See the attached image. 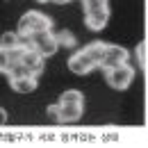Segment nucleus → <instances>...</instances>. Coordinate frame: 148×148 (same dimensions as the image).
I'll return each mask as SVG.
<instances>
[{
  "mask_svg": "<svg viewBox=\"0 0 148 148\" xmlns=\"http://www.w3.org/2000/svg\"><path fill=\"white\" fill-rule=\"evenodd\" d=\"M5 53V64H9V62H21L23 55H25V48L18 46V48H12V50H2Z\"/></svg>",
  "mask_w": 148,
  "mask_h": 148,
  "instance_id": "4468645a",
  "label": "nucleus"
},
{
  "mask_svg": "<svg viewBox=\"0 0 148 148\" xmlns=\"http://www.w3.org/2000/svg\"><path fill=\"white\" fill-rule=\"evenodd\" d=\"M53 2H57V5H64V2H69V0H53Z\"/></svg>",
  "mask_w": 148,
  "mask_h": 148,
  "instance_id": "a211bd4d",
  "label": "nucleus"
},
{
  "mask_svg": "<svg viewBox=\"0 0 148 148\" xmlns=\"http://www.w3.org/2000/svg\"><path fill=\"white\" fill-rule=\"evenodd\" d=\"M39 2H46V0H39Z\"/></svg>",
  "mask_w": 148,
  "mask_h": 148,
  "instance_id": "6ab92c4d",
  "label": "nucleus"
},
{
  "mask_svg": "<svg viewBox=\"0 0 148 148\" xmlns=\"http://www.w3.org/2000/svg\"><path fill=\"white\" fill-rule=\"evenodd\" d=\"M43 59H46V57L41 55L39 50H25V55H23V62L30 66V71L34 75H39L43 71Z\"/></svg>",
  "mask_w": 148,
  "mask_h": 148,
  "instance_id": "9d476101",
  "label": "nucleus"
},
{
  "mask_svg": "<svg viewBox=\"0 0 148 148\" xmlns=\"http://www.w3.org/2000/svg\"><path fill=\"white\" fill-rule=\"evenodd\" d=\"M2 69H5V73L9 80H18V77H30V75H34L30 71V66L21 59V62H9V64H2ZM37 77V75H34Z\"/></svg>",
  "mask_w": 148,
  "mask_h": 148,
  "instance_id": "6e6552de",
  "label": "nucleus"
},
{
  "mask_svg": "<svg viewBox=\"0 0 148 148\" xmlns=\"http://www.w3.org/2000/svg\"><path fill=\"white\" fill-rule=\"evenodd\" d=\"M82 5H84V12H93V9L107 7V0H82Z\"/></svg>",
  "mask_w": 148,
  "mask_h": 148,
  "instance_id": "2eb2a0df",
  "label": "nucleus"
},
{
  "mask_svg": "<svg viewBox=\"0 0 148 148\" xmlns=\"http://www.w3.org/2000/svg\"><path fill=\"white\" fill-rule=\"evenodd\" d=\"M21 46V37L18 32H5L0 37V48L2 50H12V48H18Z\"/></svg>",
  "mask_w": 148,
  "mask_h": 148,
  "instance_id": "f8f14e48",
  "label": "nucleus"
},
{
  "mask_svg": "<svg viewBox=\"0 0 148 148\" xmlns=\"http://www.w3.org/2000/svg\"><path fill=\"white\" fill-rule=\"evenodd\" d=\"M82 50H84V55L93 62V66H103V59H105V53H107V43L93 41V43H89V46L82 48Z\"/></svg>",
  "mask_w": 148,
  "mask_h": 148,
  "instance_id": "1a4fd4ad",
  "label": "nucleus"
},
{
  "mask_svg": "<svg viewBox=\"0 0 148 148\" xmlns=\"http://www.w3.org/2000/svg\"><path fill=\"white\" fill-rule=\"evenodd\" d=\"M110 21V7H100V9H93V12H87V27L89 30H103Z\"/></svg>",
  "mask_w": 148,
  "mask_h": 148,
  "instance_id": "0eeeda50",
  "label": "nucleus"
},
{
  "mask_svg": "<svg viewBox=\"0 0 148 148\" xmlns=\"http://www.w3.org/2000/svg\"><path fill=\"white\" fill-rule=\"evenodd\" d=\"M128 62V50L123 46H107V53L103 59V66L105 69H114V66H121Z\"/></svg>",
  "mask_w": 148,
  "mask_h": 148,
  "instance_id": "423d86ee",
  "label": "nucleus"
},
{
  "mask_svg": "<svg viewBox=\"0 0 148 148\" xmlns=\"http://www.w3.org/2000/svg\"><path fill=\"white\" fill-rule=\"evenodd\" d=\"M105 80L112 89H128L134 80V71L128 64H121V66H114V69H105Z\"/></svg>",
  "mask_w": 148,
  "mask_h": 148,
  "instance_id": "f03ea898",
  "label": "nucleus"
},
{
  "mask_svg": "<svg viewBox=\"0 0 148 148\" xmlns=\"http://www.w3.org/2000/svg\"><path fill=\"white\" fill-rule=\"evenodd\" d=\"M57 41H59V46H73V43H75V37L69 32V30H64V32H59V34H57Z\"/></svg>",
  "mask_w": 148,
  "mask_h": 148,
  "instance_id": "dca6fc26",
  "label": "nucleus"
},
{
  "mask_svg": "<svg viewBox=\"0 0 148 148\" xmlns=\"http://www.w3.org/2000/svg\"><path fill=\"white\" fill-rule=\"evenodd\" d=\"M69 69H71L75 75H87V73H91L96 66H93L91 59L84 55V50H80V53H75V55L69 57Z\"/></svg>",
  "mask_w": 148,
  "mask_h": 148,
  "instance_id": "39448f33",
  "label": "nucleus"
},
{
  "mask_svg": "<svg viewBox=\"0 0 148 148\" xmlns=\"http://www.w3.org/2000/svg\"><path fill=\"white\" fill-rule=\"evenodd\" d=\"M50 27H53V21L39 12H27L18 21V34H39V32H48Z\"/></svg>",
  "mask_w": 148,
  "mask_h": 148,
  "instance_id": "f257e3e1",
  "label": "nucleus"
},
{
  "mask_svg": "<svg viewBox=\"0 0 148 148\" xmlns=\"http://www.w3.org/2000/svg\"><path fill=\"white\" fill-rule=\"evenodd\" d=\"M48 114H50V119H57V121H77L82 116V105H73V103L50 105Z\"/></svg>",
  "mask_w": 148,
  "mask_h": 148,
  "instance_id": "7ed1b4c3",
  "label": "nucleus"
},
{
  "mask_svg": "<svg viewBox=\"0 0 148 148\" xmlns=\"http://www.w3.org/2000/svg\"><path fill=\"white\" fill-rule=\"evenodd\" d=\"M9 84H12V89L18 93H30L37 89V77L34 75H30V77H18V80H9Z\"/></svg>",
  "mask_w": 148,
  "mask_h": 148,
  "instance_id": "9b49d317",
  "label": "nucleus"
},
{
  "mask_svg": "<svg viewBox=\"0 0 148 148\" xmlns=\"http://www.w3.org/2000/svg\"><path fill=\"white\" fill-rule=\"evenodd\" d=\"M34 37V50H39L43 57H50L57 53L59 48V41H57V34H53L50 30L48 32H39V34H32Z\"/></svg>",
  "mask_w": 148,
  "mask_h": 148,
  "instance_id": "20e7f679",
  "label": "nucleus"
},
{
  "mask_svg": "<svg viewBox=\"0 0 148 148\" xmlns=\"http://www.w3.org/2000/svg\"><path fill=\"white\" fill-rule=\"evenodd\" d=\"M137 57H139V62H144V43L137 46Z\"/></svg>",
  "mask_w": 148,
  "mask_h": 148,
  "instance_id": "f3484780",
  "label": "nucleus"
},
{
  "mask_svg": "<svg viewBox=\"0 0 148 148\" xmlns=\"http://www.w3.org/2000/svg\"><path fill=\"white\" fill-rule=\"evenodd\" d=\"M59 103H73V105H82V103H84V96H82V91H77V89H69V91L62 93Z\"/></svg>",
  "mask_w": 148,
  "mask_h": 148,
  "instance_id": "ddd939ff",
  "label": "nucleus"
}]
</instances>
